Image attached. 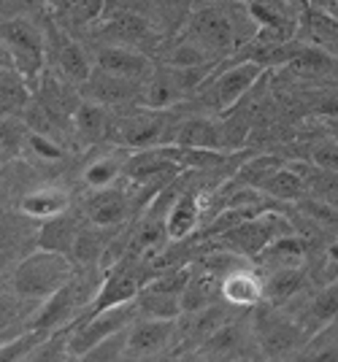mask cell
Instances as JSON below:
<instances>
[{
  "label": "cell",
  "mask_w": 338,
  "mask_h": 362,
  "mask_svg": "<svg viewBox=\"0 0 338 362\" xmlns=\"http://www.w3.org/2000/svg\"><path fill=\"white\" fill-rule=\"evenodd\" d=\"M71 281H74L71 257L62 252H52V249H38L16 265L11 276V289L19 298L44 303Z\"/></svg>",
  "instance_id": "cell-1"
},
{
  "label": "cell",
  "mask_w": 338,
  "mask_h": 362,
  "mask_svg": "<svg viewBox=\"0 0 338 362\" xmlns=\"http://www.w3.org/2000/svg\"><path fill=\"white\" fill-rule=\"evenodd\" d=\"M3 57L14 65L19 74L30 81V87H38V78L44 74L47 62V46L41 30L28 19H3Z\"/></svg>",
  "instance_id": "cell-2"
},
{
  "label": "cell",
  "mask_w": 338,
  "mask_h": 362,
  "mask_svg": "<svg viewBox=\"0 0 338 362\" xmlns=\"http://www.w3.org/2000/svg\"><path fill=\"white\" fill-rule=\"evenodd\" d=\"M136 314H141L136 300L114 305V308H106V311H98V314H90V317L84 319V325H78L76 330L71 332V338L65 344V354L74 357V360L90 357L100 344H106L114 335H120L133 322Z\"/></svg>",
  "instance_id": "cell-3"
},
{
  "label": "cell",
  "mask_w": 338,
  "mask_h": 362,
  "mask_svg": "<svg viewBox=\"0 0 338 362\" xmlns=\"http://www.w3.org/2000/svg\"><path fill=\"white\" fill-rule=\"evenodd\" d=\"M268 68L262 62L249 57V60H241L235 62V65H231V68H225L222 74L209 76L198 92L209 108H214L219 114H228L231 108L238 106V100L244 98L246 92L260 81V76Z\"/></svg>",
  "instance_id": "cell-4"
},
{
  "label": "cell",
  "mask_w": 338,
  "mask_h": 362,
  "mask_svg": "<svg viewBox=\"0 0 338 362\" xmlns=\"http://www.w3.org/2000/svg\"><path fill=\"white\" fill-rule=\"evenodd\" d=\"M246 14L257 28V46L292 44L301 33V14L292 0H249Z\"/></svg>",
  "instance_id": "cell-5"
},
{
  "label": "cell",
  "mask_w": 338,
  "mask_h": 362,
  "mask_svg": "<svg viewBox=\"0 0 338 362\" xmlns=\"http://www.w3.org/2000/svg\"><path fill=\"white\" fill-rule=\"evenodd\" d=\"M287 233H292L287 219H281L274 211H260L244 219V222H238L235 227H231L228 233H222V241L228 243L231 249H235L238 255L257 259L271 243L281 238V235H287Z\"/></svg>",
  "instance_id": "cell-6"
},
{
  "label": "cell",
  "mask_w": 338,
  "mask_h": 362,
  "mask_svg": "<svg viewBox=\"0 0 338 362\" xmlns=\"http://www.w3.org/2000/svg\"><path fill=\"white\" fill-rule=\"evenodd\" d=\"M179 332V319H157L149 317L144 322H136L122 341L124 360H144L163 354L173 344V335Z\"/></svg>",
  "instance_id": "cell-7"
},
{
  "label": "cell",
  "mask_w": 338,
  "mask_h": 362,
  "mask_svg": "<svg viewBox=\"0 0 338 362\" xmlns=\"http://www.w3.org/2000/svg\"><path fill=\"white\" fill-rule=\"evenodd\" d=\"M187 35H192L198 44H203L211 54L225 57L238 46L235 25L222 8H200L190 16V28Z\"/></svg>",
  "instance_id": "cell-8"
},
{
  "label": "cell",
  "mask_w": 338,
  "mask_h": 362,
  "mask_svg": "<svg viewBox=\"0 0 338 362\" xmlns=\"http://www.w3.org/2000/svg\"><path fill=\"white\" fill-rule=\"evenodd\" d=\"M165 136V117L157 108L136 111L120 119V141L127 149H152Z\"/></svg>",
  "instance_id": "cell-9"
},
{
  "label": "cell",
  "mask_w": 338,
  "mask_h": 362,
  "mask_svg": "<svg viewBox=\"0 0 338 362\" xmlns=\"http://www.w3.org/2000/svg\"><path fill=\"white\" fill-rule=\"evenodd\" d=\"M222 300L235 308H252L265 300V281L249 268H233L222 273Z\"/></svg>",
  "instance_id": "cell-10"
},
{
  "label": "cell",
  "mask_w": 338,
  "mask_h": 362,
  "mask_svg": "<svg viewBox=\"0 0 338 362\" xmlns=\"http://www.w3.org/2000/svg\"><path fill=\"white\" fill-rule=\"evenodd\" d=\"M95 68L106 71V74L122 76V78H133V81H141L144 76L149 74V60L136 52L133 46L124 44H114V46H103L95 57Z\"/></svg>",
  "instance_id": "cell-11"
},
{
  "label": "cell",
  "mask_w": 338,
  "mask_h": 362,
  "mask_svg": "<svg viewBox=\"0 0 338 362\" xmlns=\"http://www.w3.org/2000/svg\"><path fill=\"white\" fill-rule=\"evenodd\" d=\"M127 211H130L127 195H124L122 189H108V187L93 192V197L84 206L87 222L100 227H120L124 222Z\"/></svg>",
  "instance_id": "cell-12"
},
{
  "label": "cell",
  "mask_w": 338,
  "mask_h": 362,
  "mask_svg": "<svg viewBox=\"0 0 338 362\" xmlns=\"http://www.w3.org/2000/svg\"><path fill=\"white\" fill-rule=\"evenodd\" d=\"M87 98L95 103H103V106H117V103H127L130 98H136L139 92V81L133 78H122V76L106 74L100 68H95L90 81L84 84Z\"/></svg>",
  "instance_id": "cell-13"
},
{
  "label": "cell",
  "mask_w": 338,
  "mask_h": 362,
  "mask_svg": "<svg viewBox=\"0 0 338 362\" xmlns=\"http://www.w3.org/2000/svg\"><path fill=\"white\" fill-rule=\"evenodd\" d=\"M76 287H74V281L71 284H65L60 292H54L52 298L41 303V308L35 311V317H33L30 327L33 330H47V332H54L60 330L62 325L71 319L74 314V308H76Z\"/></svg>",
  "instance_id": "cell-14"
},
{
  "label": "cell",
  "mask_w": 338,
  "mask_h": 362,
  "mask_svg": "<svg viewBox=\"0 0 338 362\" xmlns=\"http://www.w3.org/2000/svg\"><path fill=\"white\" fill-rule=\"evenodd\" d=\"M262 195L276 197L284 203H301L308 192L306 176L301 165H279L268 179L262 181Z\"/></svg>",
  "instance_id": "cell-15"
},
{
  "label": "cell",
  "mask_w": 338,
  "mask_h": 362,
  "mask_svg": "<svg viewBox=\"0 0 338 362\" xmlns=\"http://www.w3.org/2000/svg\"><path fill=\"white\" fill-rule=\"evenodd\" d=\"M173 144L190 146V149H225L222 146V127L209 117H190L182 122V127L173 136Z\"/></svg>",
  "instance_id": "cell-16"
},
{
  "label": "cell",
  "mask_w": 338,
  "mask_h": 362,
  "mask_svg": "<svg viewBox=\"0 0 338 362\" xmlns=\"http://www.w3.org/2000/svg\"><path fill=\"white\" fill-rule=\"evenodd\" d=\"M30 81L16 71L11 62L3 57V71H0V100H3V117H14L30 103Z\"/></svg>",
  "instance_id": "cell-17"
},
{
  "label": "cell",
  "mask_w": 338,
  "mask_h": 362,
  "mask_svg": "<svg viewBox=\"0 0 338 362\" xmlns=\"http://www.w3.org/2000/svg\"><path fill=\"white\" fill-rule=\"evenodd\" d=\"M81 233V227L74 216L62 211L57 216L47 219V225L41 227V238H38V246L41 249H52V252H62V255H74V246H76V238Z\"/></svg>",
  "instance_id": "cell-18"
},
{
  "label": "cell",
  "mask_w": 338,
  "mask_h": 362,
  "mask_svg": "<svg viewBox=\"0 0 338 362\" xmlns=\"http://www.w3.org/2000/svg\"><path fill=\"white\" fill-rule=\"evenodd\" d=\"M117 227H100V225H90L87 230H81L76 238V246H74V259L81 262V265H90V262H103L106 252L111 249V243L117 238L114 233Z\"/></svg>",
  "instance_id": "cell-19"
},
{
  "label": "cell",
  "mask_w": 338,
  "mask_h": 362,
  "mask_svg": "<svg viewBox=\"0 0 338 362\" xmlns=\"http://www.w3.org/2000/svg\"><path fill=\"white\" fill-rule=\"evenodd\" d=\"M200 219V203L192 192H185L173 200L168 211H165V227H168L170 241H182L187 238Z\"/></svg>",
  "instance_id": "cell-20"
},
{
  "label": "cell",
  "mask_w": 338,
  "mask_h": 362,
  "mask_svg": "<svg viewBox=\"0 0 338 362\" xmlns=\"http://www.w3.org/2000/svg\"><path fill=\"white\" fill-rule=\"evenodd\" d=\"M216 298H222V276L216 279L214 273L192 271V279H190L185 298H182V308H185V314H195L200 308L214 305Z\"/></svg>",
  "instance_id": "cell-21"
},
{
  "label": "cell",
  "mask_w": 338,
  "mask_h": 362,
  "mask_svg": "<svg viewBox=\"0 0 338 362\" xmlns=\"http://www.w3.org/2000/svg\"><path fill=\"white\" fill-rule=\"evenodd\" d=\"M68 203H71L68 192H62L57 187H41V189H33L22 197L19 209H22V214L35 216V219H52L57 214L68 211Z\"/></svg>",
  "instance_id": "cell-22"
},
{
  "label": "cell",
  "mask_w": 338,
  "mask_h": 362,
  "mask_svg": "<svg viewBox=\"0 0 338 362\" xmlns=\"http://www.w3.org/2000/svg\"><path fill=\"white\" fill-rule=\"evenodd\" d=\"M287 68H292L295 74L301 76H325L336 68V57L325 46H317V44L295 46Z\"/></svg>",
  "instance_id": "cell-23"
},
{
  "label": "cell",
  "mask_w": 338,
  "mask_h": 362,
  "mask_svg": "<svg viewBox=\"0 0 338 362\" xmlns=\"http://www.w3.org/2000/svg\"><path fill=\"white\" fill-rule=\"evenodd\" d=\"M303 287H306V276L298 265H279L265 281V298L274 305H279V303H287L290 298H295Z\"/></svg>",
  "instance_id": "cell-24"
},
{
  "label": "cell",
  "mask_w": 338,
  "mask_h": 362,
  "mask_svg": "<svg viewBox=\"0 0 338 362\" xmlns=\"http://www.w3.org/2000/svg\"><path fill=\"white\" fill-rule=\"evenodd\" d=\"M100 30L106 38H117L120 44L133 46L136 41L149 38V19H146V14H120L114 19L100 22Z\"/></svg>",
  "instance_id": "cell-25"
},
{
  "label": "cell",
  "mask_w": 338,
  "mask_h": 362,
  "mask_svg": "<svg viewBox=\"0 0 338 362\" xmlns=\"http://www.w3.org/2000/svg\"><path fill=\"white\" fill-rule=\"evenodd\" d=\"M244 344V332L241 325L235 322H225L222 327H216L206 341L198 344V357H231L238 351V346Z\"/></svg>",
  "instance_id": "cell-26"
},
{
  "label": "cell",
  "mask_w": 338,
  "mask_h": 362,
  "mask_svg": "<svg viewBox=\"0 0 338 362\" xmlns=\"http://www.w3.org/2000/svg\"><path fill=\"white\" fill-rule=\"evenodd\" d=\"M74 127L84 141H100L108 130V117L106 106L103 103H95V100H84L78 103L74 111Z\"/></svg>",
  "instance_id": "cell-27"
},
{
  "label": "cell",
  "mask_w": 338,
  "mask_h": 362,
  "mask_svg": "<svg viewBox=\"0 0 338 362\" xmlns=\"http://www.w3.org/2000/svg\"><path fill=\"white\" fill-rule=\"evenodd\" d=\"M127 168V157L124 154H106V157H98L90 165L84 168V184L93 187V189H103L111 187L114 181L120 179Z\"/></svg>",
  "instance_id": "cell-28"
},
{
  "label": "cell",
  "mask_w": 338,
  "mask_h": 362,
  "mask_svg": "<svg viewBox=\"0 0 338 362\" xmlns=\"http://www.w3.org/2000/svg\"><path fill=\"white\" fill-rule=\"evenodd\" d=\"M216 54H211L203 44H198L192 35L182 38L179 44L165 54V65L173 68H200V65H214Z\"/></svg>",
  "instance_id": "cell-29"
},
{
  "label": "cell",
  "mask_w": 338,
  "mask_h": 362,
  "mask_svg": "<svg viewBox=\"0 0 338 362\" xmlns=\"http://www.w3.org/2000/svg\"><path fill=\"white\" fill-rule=\"evenodd\" d=\"M57 62H60L62 76H65L68 81H74V84H81V87L90 81V76H93V71H95L93 65H90L87 52H84L78 44H74V41L62 46Z\"/></svg>",
  "instance_id": "cell-30"
},
{
  "label": "cell",
  "mask_w": 338,
  "mask_h": 362,
  "mask_svg": "<svg viewBox=\"0 0 338 362\" xmlns=\"http://www.w3.org/2000/svg\"><path fill=\"white\" fill-rule=\"evenodd\" d=\"M144 100H146V108L163 111V108H168V106H173V103H179V100H185V95H182V90L173 84V78L168 76V71L163 68V71L146 84Z\"/></svg>",
  "instance_id": "cell-31"
},
{
  "label": "cell",
  "mask_w": 338,
  "mask_h": 362,
  "mask_svg": "<svg viewBox=\"0 0 338 362\" xmlns=\"http://www.w3.org/2000/svg\"><path fill=\"white\" fill-rule=\"evenodd\" d=\"M306 241L303 238H298L295 233H287V235H281L276 241L271 243L265 252H262V259H268V262H274V265H298L303 255H306Z\"/></svg>",
  "instance_id": "cell-32"
},
{
  "label": "cell",
  "mask_w": 338,
  "mask_h": 362,
  "mask_svg": "<svg viewBox=\"0 0 338 362\" xmlns=\"http://www.w3.org/2000/svg\"><path fill=\"white\" fill-rule=\"evenodd\" d=\"M301 341V332H298V327L292 325V322H276V325H271L268 330H265V335H262V351L265 354H271V357H279V354H287L295 344Z\"/></svg>",
  "instance_id": "cell-33"
},
{
  "label": "cell",
  "mask_w": 338,
  "mask_h": 362,
  "mask_svg": "<svg viewBox=\"0 0 338 362\" xmlns=\"http://www.w3.org/2000/svg\"><path fill=\"white\" fill-rule=\"evenodd\" d=\"M249 122L252 119L244 111H235V108L228 111V119L219 124L222 127V146L225 149H238L244 144L246 133H249Z\"/></svg>",
  "instance_id": "cell-34"
},
{
  "label": "cell",
  "mask_w": 338,
  "mask_h": 362,
  "mask_svg": "<svg viewBox=\"0 0 338 362\" xmlns=\"http://www.w3.org/2000/svg\"><path fill=\"white\" fill-rule=\"evenodd\" d=\"M336 317H338V284H330V287H325L311 300V319H314L317 327H322V325H330Z\"/></svg>",
  "instance_id": "cell-35"
},
{
  "label": "cell",
  "mask_w": 338,
  "mask_h": 362,
  "mask_svg": "<svg viewBox=\"0 0 338 362\" xmlns=\"http://www.w3.org/2000/svg\"><path fill=\"white\" fill-rule=\"evenodd\" d=\"M52 332L47 330H28V335H22V338H16V341H8V344H3V360L11 362V360H22V357H28V354H33L35 349L41 346V344H47L44 338H49Z\"/></svg>",
  "instance_id": "cell-36"
},
{
  "label": "cell",
  "mask_w": 338,
  "mask_h": 362,
  "mask_svg": "<svg viewBox=\"0 0 338 362\" xmlns=\"http://www.w3.org/2000/svg\"><path fill=\"white\" fill-rule=\"evenodd\" d=\"M279 165H281V163H279V160H274V157H260V160H252V163H249V165L238 173V179H235V181H241V184H249V187H257V189H260L262 181L268 179V176H271Z\"/></svg>",
  "instance_id": "cell-37"
},
{
  "label": "cell",
  "mask_w": 338,
  "mask_h": 362,
  "mask_svg": "<svg viewBox=\"0 0 338 362\" xmlns=\"http://www.w3.org/2000/svg\"><path fill=\"white\" fill-rule=\"evenodd\" d=\"M146 11H149V0H103L98 19L106 22L120 14H146Z\"/></svg>",
  "instance_id": "cell-38"
},
{
  "label": "cell",
  "mask_w": 338,
  "mask_h": 362,
  "mask_svg": "<svg viewBox=\"0 0 338 362\" xmlns=\"http://www.w3.org/2000/svg\"><path fill=\"white\" fill-rule=\"evenodd\" d=\"M25 144H28L38 157H44V160H62V154H65L57 141H52V138L44 136V133H35V130L28 133Z\"/></svg>",
  "instance_id": "cell-39"
},
{
  "label": "cell",
  "mask_w": 338,
  "mask_h": 362,
  "mask_svg": "<svg viewBox=\"0 0 338 362\" xmlns=\"http://www.w3.org/2000/svg\"><path fill=\"white\" fill-rule=\"evenodd\" d=\"M311 163H314L317 168L336 170V173H338V138H330V141L317 144V146H314V151H311Z\"/></svg>",
  "instance_id": "cell-40"
},
{
  "label": "cell",
  "mask_w": 338,
  "mask_h": 362,
  "mask_svg": "<svg viewBox=\"0 0 338 362\" xmlns=\"http://www.w3.org/2000/svg\"><path fill=\"white\" fill-rule=\"evenodd\" d=\"M314 114H320L325 119L338 122V92H325L314 100Z\"/></svg>",
  "instance_id": "cell-41"
},
{
  "label": "cell",
  "mask_w": 338,
  "mask_h": 362,
  "mask_svg": "<svg viewBox=\"0 0 338 362\" xmlns=\"http://www.w3.org/2000/svg\"><path fill=\"white\" fill-rule=\"evenodd\" d=\"M308 6H311V8H320V11H325L327 16L338 19V0H308Z\"/></svg>",
  "instance_id": "cell-42"
}]
</instances>
